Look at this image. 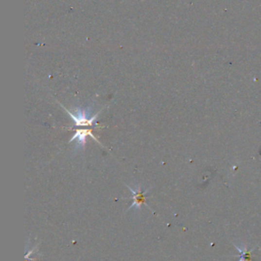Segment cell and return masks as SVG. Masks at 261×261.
<instances>
[{
  "mask_svg": "<svg viewBox=\"0 0 261 261\" xmlns=\"http://www.w3.org/2000/svg\"><path fill=\"white\" fill-rule=\"evenodd\" d=\"M60 106L64 108L65 111L70 117L76 127H90L93 126V124L97 126L96 121L98 116L101 113V110H99L98 112H94L93 106L77 107L72 110L68 109L66 106L62 105V104H60Z\"/></svg>",
  "mask_w": 261,
  "mask_h": 261,
  "instance_id": "1",
  "label": "cell"
},
{
  "mask_svg": "<svg viewBox=\"0 0 261 261\" xmlns=\"http://www.w3.org/2000/svg\"><path fill=\"white\" fill-rule=\"evenodd\" d=\"M88 136H90V137L92 139L95 140L97 143L101 144L99 142V140L94 136L91 132V130H88V129H79L77 130V132L75 133V135L72 136L71 139L70 140V143H72V142H76L75 143V150L76 151H79V150H83L85 147L86 145V140H87V137Z\"/></svg>",
  "mask_w": 261,
  "mask_h": 261,
  "instance_id": "2",
  "label": "cell"
},
{
  "mask_svg": "<svg viewBox=\"0 0 261 261\" xmlns=\"http://www.w3.org/2000/svg\"><path fill=\"white\" fill-rule=\"evenodd\" d=\"M128 188H129V190L133 193V202H132L129 209H131V208L140 209L141 206L143 204H145V202H146V196H147L149 189L142 190L140 187H137V189H134V188L131 186H128Z\"/></svg>",
  "mask_w": 261,
  "mask_h": 261,
  "instance_id": "3",
  "label": "cell"
},
{
  "mask_svg": "<svg viewBox=\"0 0 261 261\" xmlns=\"http://www.w3.org/2000/svg\"><path fill=\"white\" fill-rule=\"evenodd\" d=\"M234 246L237 248V250L240 253V260L239 261H252V258H251V252L253 251V250L256 248V247H253L251 249H248L247 246H243V247H240L236 244H234Z\"/></svg>",
  "mask_w": 261,
  "mask_h": 261,
  "instance_id": "4",
  "label": "cell"
}]
</instances>
